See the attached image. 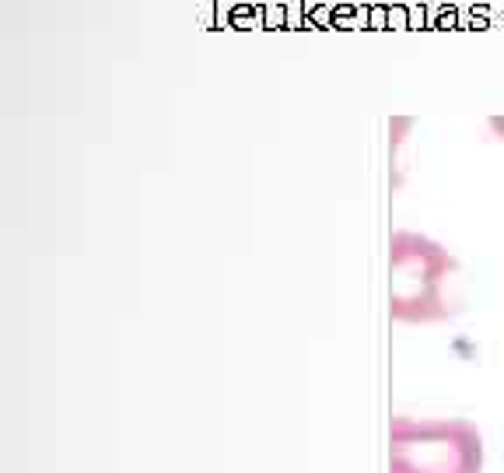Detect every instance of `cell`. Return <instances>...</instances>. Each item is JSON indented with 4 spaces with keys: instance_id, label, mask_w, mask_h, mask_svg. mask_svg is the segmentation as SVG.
Here are the masks:
<instances>
[{
    "instance_id": "1",
    "label": "cell",
    "mask_w": 504,
    "mask_h": 473,
    "mask_svg": "<svg viewBox=\"0 0 504 473\" xmlns=\"http://www.w3.org/2000/svg\"><path fill=\"white\" fill-rule=\"evenodd\" d=\"M305 21H312V25L326 28V25H333V7H330V4H322V7H312V11L305 14Z\"/></svg>"
},
{
    "instance_id": "2",
    "label": "cell",
    "mask_w": 504,
    "mask_h": 473,
    "mask_svg": "<svg viewBox=\"0 0 504 473\" xmlns=\"http://www.w3.org/2000/svg\"><path fill=\"white\" fill-rule=\"evenodd\" d=\"M389 25H392V28H410V7L392 4V7H389Z\"/></svg>"
},
{
    "instance_id": "3",
    "label": "cell",
    "mask_w": 504,
    "mask_h": 473,
    "mask_svg": "<svg viewBox=\"0 0 504 473\" xmlns=\"http://www.w3.org/2000/svg\"><path fill=\"white\" fill-rule=\"evenodd\" d=\"M354 18H357V7H350V4L333 7V25H340V28H354Z\"/></svg>"
},
{
    "instance_id": "4",
    "label": "cell",
    "mask_w": 504,
    "mask_h": 473,
    "mask_svg": "<svg viewBox=\"0 0 504 473\" xmlns=\"http://www.w3.org/2000/svg\"><path fill=\"white\" fill-rule=\"evenodd\" d=\"M368 28H389V7H368Z\"/></svg>"
},
{
    "instance_id": "5",
    "label": "cell",
    "mask_w": 504,
    "mask_h": 473,
    "mask_svg": "<svg viewBox=\"0 0 504 473\" xmlns=\"http://www.w3.org/2000/svg\"><path fill=\"white\" fill-rule=\"evenodd\" d=\"M231 25H235V28H249L252 25V7L249 4H238V7L231 11Z\"/></svg>"
},
{
    "instance_id": "6",
    "label": "cell",
    "mask_w": 504,
    "mask_h": 473,
    "mask_svg": "<svg viewBox=\"0 0 504 473\" xmlns=\"http://www.w3.org/2000/svg\"><path fill=\"white\" fill-rule=\"evenodd\" d=\"M263 25L266 28H280L284 25V7H263Z\"/></svg>"
},
{
    "instance_id": "7",
    "label": "cell",
    "mask_w": 504,
    "mask_h": 473,
    "mask_svg": "<svg viewBox=\"0 0 504 473\" xmlns=\"http://www.w3.org/2000/svg\"><path fill=\"white\" fill-rule=\"evenodd\" d=\"M456 21H459V11L456 7H441V14H438V28H456Z\"/></svg>"
},
{
    "instance_id": "8",
    "label": "cell",
    "mask_w": 504,
    "mask_h": 473,
    "mask_svg": "<svg viewBox=\"0 0 504 473\" xmlns=\"http://www.w3.org/2000/svg\"><path fill=\"white\" fill-rule=\"evenodd\" d=\"M424 25V7H410V28H420Z\"/></svg>"
}]
</instances>
